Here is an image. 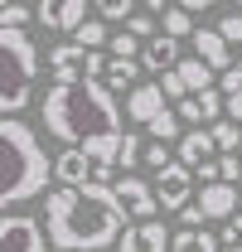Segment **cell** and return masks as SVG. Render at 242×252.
<instances>
[{"label":"cell","instance_id":"cell-1","mask_svg":"<svg viewBox=\"0 0 242 252\" xmlns=\"http://www.w3.org/2000/svg\"><path fill=\"white\" fill-rule=\"evenodd\" d=\"M44 131L59 136L68 151H88L97 165V185H117L112 170L121 165V107L107 83H54L44 97Z\"/></svg>","mask_w":242,"mask_h":252},{"label":"cell","instance_id":"cell-2","mask_svg":"<svg viewBox=\"0 0 242 252\" xmlns=\"http://www.w3.org/2000/svg\"><path fill=\"white\" fill-rule=\"evenodd\" d=\"M44 228H49V243L63 252H102L131 228V214L121 209L112 185L49 189L44 194Z\"/></svg>","mask_w":242,"mask_h":252},{"label":"cell","instance_id":"cell-3","mask_svg":"<svg viewBox=\"0 0 242 252\" xmlns=\"http://www.w3.org/2000/svg\"><path fill=\"white\" fill-rule=\"evenodd\" d=\"M54 180V160L44 156V141L20 117L0 122V204H30Z\"/></svg>","mask_w":242,"mask_h":252},{"label":"cell","instance_id":"cell-4","mask_svg":"<svg viewBox=\"0 0 242 252\" xmlns=\"http://www.w3.org/2000/svg\"><path fill=\"white\" fill-rule=\"evenodd\" d=\"M39 83V49L25 30H0V112L20 117L34 102Z\"/></svg>","mask_w":242,"mask_h":252},{"label":"cell","instance_id":"cell-5","mask_svg":"<svg viewBox=\"0 0 242 252\" xmlns=\"http://www.w3.org/2000/svg\"><path fill=\"white\" fill-rule=\"evenodd\" d=\"M49 243V228L30 214H5L0 219V252H44Z\"/></svg>","mask_w":242,"mask_h":252},{"label":"cell","instance_id":"cell-6","mask_svg":"<svg viewBox=\"0 0 242 252\" xmlns=\"http://www.w3.org/2000/svg\"><path fill=\"white\" fill-rule=\"evenodd\" d=\"M117 199H121V209L131 214L136 223H151L155 214H160V199H155V185L151 180H141V175H117Z\"/></svg>","mask_w":242,"mask_h":252},{"label":"cell","instance_id":"cell-7","mask_svg":"<svg viewBox=\"0 0 242 252\" xmlns=\"http://www.w3.org/2000/svg\"><path fill=\"white\" fill-rule=\"evenodd\" d=\"M189 194H194V170H184L180 160L155 175V199H160V209H180L184 214V209H189Z\"/></svg>","mask_w":242,"mask_h":252},{"label":"cell","instance_id":"cell-8","mask_svg":"<svg viewBox=\"0 0 242 252\" xmlns=\"http://www.w3.org/2000/svg\"><path fill=\"white\" fill-rule=\"evenodd\" d=\"M54 180H59V189H88L97 185V165L88 160V151H63L54 160Z\"/></svg>","mask_w":242,"mask_h":252},{"label":"cell","instance_id":"cell-9","mask_svg":"<svg viewBox=\"0 0 242 252\" xmlns=\"http://www.w3.org/2000/svg\"><path fill=\"white\" fill-rule=\"evenodd\" d=\"M175 248V238L165 233V223L151 219V223H131L126 233H121V252H170Z\"/></svg>","mask_w":242,"mask_h":252},{"label":"cell","instance_id":"cell-10","mask_svg":"<svg viewBox=\"0 0 242 252\" xmlns=\"http://www.w3.org/2000/svg\"><path fill=\"white\" fill-rule=\"evenodd\" d=\"M199 209H204V219H238V214H233V209H242V194H238V185H223V180H218V185H204L199 189Z\"/></svg>","mask_w":242,"mask_h":252},{"label":"cell","instance_id":"cell-11","mask_svg":"<svg viewBox=\"0 0 242 252\" xmlns=\"http://www.w3.org/2000/svg\"><path fill=\"white\" fill-rule=\"evenodd\" d=\"M165 102H170V97L160 93V83H141L136 93L126 97V117H131V122H141V126H151L160 112H170Z\"/></svg>","mask_w":242,"mask_h":252},{"label":"cell","instance_id":"cell-12","mask_svg":"<svg viewBox=\"0 0 242 252\" xmlns=\"http://www.w3.org/2000/svg\"><path fill=\"white\" fill-rule=\"evenodd\" d=\"M194 59H204L213 73L223 78V73L233 68V49H228V39H223L218 30H199L194 34Z\"/></svg>","mask_w":242,"mask_h":252},{"label":"cell","instance_id":"cell-13","mask_svg":"<svg viewBox=\"0 0 242 252\" xmlns=\"http://www.w3.org/2000/svg\"><path fill=\"white\" fill-rule=\"evenodd\" d=\"M141 63H146V68H155V73H160V78H165V73H175V68H180V39H170V34H155L151 44H146V54H141Z\"/></svg>","mask_w":242,"mask_h":252},{"label":"cell","instance_id":"cell-14","mask_svg":"<svg viewBox=\"0 0 242 252\" xmlns=\"http://www.w3.org/2000/svg\"><path fill=\"white\" fill-rule=\"evenodd\" d=\"M213 131H184L180 136V165L184 170H199V165H213Z\"/></svg>","mask_w":242,"mask_h":252},{"label":"cell","instance_id":"cell-15","mask_svg":"<svg viewBox=\"0 0 242 252\" xmlns=\"http://www.w3.org/2000/svg\"><path fill=\"white\" fill-rule=\"evenodd\" d=\"M223 107H228V97L223 93H199L189 97V102H180V122H223Z\"/></svg>","mask_w":242,"mask_h":252},{"label":"cell","instance_id":"cell-16","mask_svg":"<svg viewBox=\"0 0 242 252\" xmlns=\"http://www.w3.org/2000/svg\"><path fill=\"white\" fill-rule=\"evenodd\" d=\"M175 73L184 78L189 97H199V93H218V88H213V83H218V73H213V68H209L204 59H194V54H189V59H184L180 68H175Z\"/></svg>","mask_w":242,"mask_h":252},{"label":"cell","instance_id":"cell-17","mask_svg":"<svg viewBox=\"0 0 242 252\" xmlns=\"http://www.w3.org/2000/svg\"><path fill=\"white\" fill-rule=\"evenodd\" d=\"M107 88H141V59H112V68H107V78H102Z\"/></svg>","mask_w":242,"mask_h":252},{"label":"cell","instance_id":"cell-18","mask_svg":"<svg viewBox=\"0 0 242 252\" xmlns=\"http://www.w3.org/2000/svg\"><path fill=\"white\" fill-rule=\"evenodd\" d=\"M160 25H165V34H170V39H184V34H199V25H194V15H189L184 5H170V10L160 15Z\"/></svg>","mask_w":242,"mask_h":252},{"label":"cell","instance_id":"cell-19","mask_svg":"<svg viewBox=\"0 0 242 252\" xmlns=\"http://www.w3.org/2000/svg\"><path fill=\"white\" fill-rule=\"evenodd\" d=\"M88 10H97V5H88V0H59V30H83Z\"/></svg>","mask_w":242,"mask_h":252},{"label":"cell","instance_id":"cell-20","mask_svg":"<svg viewBox=\"0 0 242 252\" xmlns=\"http://www.w3.org/2000/svg\"><path fill=\"white\" fill-rule=\"evenodd\" d=\"M218 243H223V238H213V233H189V228H184L170 252H218Z\"/></svg>","mask_w":242,"mask_h":252},{"label":"cell","instance_id":"cell-21","mask_svg":"<svg viewBox=\"0 0 242 252\" xmlns=\"http://www.w3.org/2000/svg\"><path fill=\"white\" fill-rule=\"evenodd\" d=\"M213 146H218L223 156H238V146H242V126H238V122H218V126H213Z\"/></svg>","mask_w":242,"mask_h":252},{"label":"cell","instance_id":"cell-22","mask_svg":"<svg viewBox=\"0 0 242 252\" xmlns=\"http://www.w3.org/2000/svg\"><path fill=\"white\" fill-rule=\"evenodd\" d=\"M78 44H83L88 54H102V44L112 49V39H107V25H102V20H88V25L78 30Z\"/></svg>","mask_w":242,"mask_h":252},{"label":"cell","instance_id":"cell-23","mask_svg":"<svg viewBox=\"0 0 242 252\" xmlns=\"http://www.w3.org/2000/svg\"><path fill=\"white\" fill-rule=\"evenodd\" d=\"M30 20H34V5H20V0L0 5V30H25Z\"/></svg>","mask_w":242,"mask_h":252},{"label":"cell","instance_id":"cell-24","mask_svg":"<svg viewBox=\"0 0 242 252\" xmlns=\"http://www.w3.org/2000/svg\"><path fill=\"white\" fill-rule=\"evenodd\" d=\"M146 131H151L160 146H165V141H175V136H180V112H160V117H155Z\"/></svg>","mask_w":242,"mask_h":252},{"label":"cell","instance_id":"cell-25","mask_svg":"<svg viewBox=\"0 0 242 252\" xmlns=\"http://www.w3.org/2000/svg\"><path fill=\"white\" fill-rule=\"evenodd\" d=\"M97 15H102V20H126V25H131V15H141V5H136V0H102Z\"/></svg>","mask_w":242,"mask_h":252},{"label":"cell","instance_id":"cell-26","mask_svg":"<svg viewBox=\"0 0 242 252\" xmlns=\"http://www.w3.org/2000/svg\"><path fill=\"white\" fill-rule=\"evenodd\" d=\"M141 54H146V49H141V39H136V34L121 30L117 39H112V59H141Z\"/></svg>","mask_w":242,"mask_h":252},{"label":"cell","instance_id":"cell-27","mask_svg":"<svg viewBox=\"0 0 242 252\" xmlns=\"http://www.w3.org/2000/svg\"><path fill=\"white\" fill-rule=\"evenodd\" d=\"M218 34H223L228 44H238V49H242V10H228V15L218 20Z\"/></svg>","mask_w":242,"mask_h":252},{"label":"cell","instance_id":"cell-28","mask_svg":"<svg viewBox=\"0 0 242 252\" xmlns=\"http://www.w3.org/2000/svg\"><path fill=\"white\" fill-rule=\"evenodd\" d=\"M141 165H151L155 175H160V170H170V165H175V160H170V151H165V146H160V141H151V146H146V156H141Z\"/></svg>","mask_w":242,"mask_h":252},{"label":"cell","instance_id":"cell-29","mask_svg":"<svg viewBox=\"0 0 242 252\" xmlns=\"http://www.w3.org/2000/svg\"><path fill=\"white\" fill-rule=\"evenodd\" d=\"M160 93L170 97V102H189V88H184L180 73H165V78H160Z\"/></svg>","mask_w":242,"mask_h":252},{"label":"cell","instance_id":"cell-30","mask_svg":"<svg viewBox=\"0 0 242 252\" xmlns=\"http://www.w3.org/2000/svg\"><path fill=\"white\" fill-rule=\"evenodd\" d=\"M141 156H146L141 136H136V131H126V141H121V165H141Z\"/></svg>","mask_w":242,"mask_h":252},{"label":"cell","instance_id":"cell-31","mask_svg":"<svg viewBox=\"0 0 242 252\" xmlns=\"http://www.w3.org/2000/svg\"><path fill=\"white\" fill-rule=\"evenodd\" d=\"M34 20H39L44 30H59V0H44V5H34Z\"/></svg>","mask_w":242,"mask_h":252},{"label":"cell","instance_id":"cell-32","mask_svg":"<svg viewBox=\"0 0 242 252\" xmlns=\"http://www.w3.org/2000/svg\"><path fill=\"white\" fill-rule=\"evenodd\" d=\"M223 248H228V252H238V248H242V214L228 223V228H223Z\"/></svg>","mask_w":242,"mask_h":252},{"label":"cell","instance_id":"cell-33","mask_svg":"<svg viewBox=\"0 0 242 252\" xmlns=\"http://www.w3.org/2000/svg\"><path fill=\"white\" fill-rule=\"evenodd\" d=\"M238 170H242L238 156H223V160H218V180H223V185H238Z\"/></svg>","mask_w":242,"mask_h":252},{"label":"cell","instance_id":"cell-34","mask_svg":"<svg viewBox=\"0 0 242 252\" xmlns=\"http://www.w3.org/2000/svg\"><path fill=\"white\" fill-rule=\"evenodd\" d=\"M151 30H155V20H151V15H131V25H126V34H136V39H146Z\"/></svg>","mask_w":242,"mask_h":252},{"label":"cell","instance_id":"cell-35","mask_svg":"<svg viewBox=\"0 0 242 252\" xmlns=\"http://www.w3.org/2000/svg\"><path fill=\"white\" fill-rule=\"evenodd\" d=\"M228 122H242V93L228 97Z\"/></svg>","mask_w":242,"mask_h":252},{"label":"cell","instance_id":"cell-36","mask_svg":"<svg viewBox=\"0 0 242 252\" xmlns=\"http://www.w3.org/2000/svg\"><path fill=\"white\" fill-rule=\"evenodd\" d=\"M238 214H242V209H238Z\"/></svg>","mask_w":242,"mask_h":252}]
</instances>
